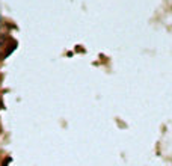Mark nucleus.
<instances>
[{
  "label": "nucleus",
  "mask_w": 172,
  "mask_h": 166,
  "mask_svg": "<svg viewBox=\"0 0 172 166\" xmlns=\"http://www.w3.org/2000/svg\"><path fill=\"white\" fill-rule=\"evenodd\" d=\"M11 162H12V159H11V157H6V159H5V160L2 162V166H8L9 163H11Z\"/></svg>",
  "instance_id": "2"
},
{
  "label": "nucleus",
  "mask_w": 172,
  "mask_h": 166,
  "mask_svg": "<svg viewBox=\"0 0 172 166\" xmlns=\"http://www.w3.org/2000/svg\"><path fill=\"white\" fill-rule=\"evenodd\" d=\"M6 42H8V36H6V33H0V48L5 47Z\"/></svg>",
  "instance_id": "1"
},
{
  "label": "nucleus",
  "mask_w": 172,
  "mask_h": 166,
  "mask_svg": "<svg viewBox=\"0 0 172 166\" xmlns=\"http://www.w3.org/2000/svg\"><path fill=\"white\" fill-rule=\"evenodd\" d=\"M0 20H2V17H0Z\"/></svg>",
  "instance_id": "3"
}]
</instances>
